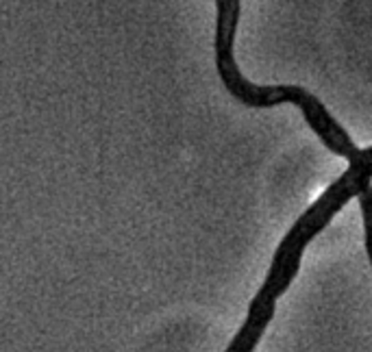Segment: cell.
<instances>
[{
  "label": "cell",
  "instance_id": "1",
  "mask_svg": "<svg viewBox=\"0 0 372 352\" xmlns=\"http://www.w3.org/2000/svg\"><path fill=\"white\" fill-rule=\"evenodd\" d=\"M368 187H372V146L361 148V154L349 161L346 172L339 174L322 191V196L312 207H307L300 217H296L292 229L278 242L266 280L251 300L244 324L239 327L225 352H255L261 335L272 322L278 298L290 290V285L300 270L307 246L329 227L339 211L353 198H359Z\"/></svg>",
  "mask_w": 372,
  "mask_h": 352
},
{
  "label": "cell",
  "instance_id": "2",
  "mask_svg": "<svg viewBox=\"0 0 372 352\" xmlns=\"http://www.w3.org/2000/svg\"><path fill=\"white\" fill-rule=\"evenodd\" d=\"M215 35H213V57L218 72L229 96L248 109H272L278 105H294L303 113L318 140L337 157L353 161L361 154V148L351 140L349 131L339 124L318 96L309 89L292 83L278 85H257L244 79L235 61V35L242 16V0H215Z\"/></svg>",
  "mask_w": 372,
  "mask_h": 352
}]
</instances>
